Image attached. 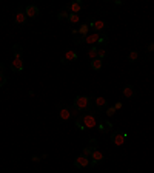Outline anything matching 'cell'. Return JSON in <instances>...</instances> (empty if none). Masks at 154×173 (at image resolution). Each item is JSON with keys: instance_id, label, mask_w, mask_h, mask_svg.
Returning <instances> with one entry per match:
<instances>
[{"instance_id": "30bf717a", "label": "cell", "mask_w": 154, "mask_h": 173, "mask_svg": "<svg viewBox=\"0 0 154 173\" xmlns=\"http://www.w3.org/2000/svg\"><path fill=\"white\" fill-rule=\"evenodd\" d=\"M25 14H26L28 19H34V17H37L38 8L36 6V5H28V6L25 8Z\"/></svg>"}, {"instance_id": "4dcf8cb0", "label": "cell", "mask_w": 154, "mask_h": 173, "mask_svg": "<svg viewBox=\"0 0 154 173\" xmlns=\"http://www.w3.org/2000/svg\"><path fill=\"white\" fill-rule=\"evenodd\" d=\"M6 80H8V79H6V76H3V74H0V88H2V87H5V84H6Z\"/></svg>"}, {"instance_id": "52a82bcc", "label": "cell", "mask_w": 154, "mask_h": 173, "mask_svg": "<svg viewBox=\"0 0 154 173\" xmlns=\"http://www.w3.org/2000/svg\"><path fill=\"white\" fill-rule=\"evenodd\" d=\"M23 68H25V63H23V60L22 57H16L13 62H11V70H13V73H19V71H23Z\"/></svg>"}, {"instance_id": "cb8c5ba5", "label": "cell", "mask_w": 154, "mask_h": 173, "mask_svg": "<svg viewBox=\"0 0 154 173\" xmlns=\"http://www.w3.org/2000/svg\"><path fill=\"white\" fill-rule=\"evenodd\" d=\"M68 17H69V13H66V9H62V11L57 14L59 20H65V19H68Z\"/></svg>"}, {"instance_id": "ac0fdd59", "label": "cell", "mask_w": 154, "mask_h": 173, "mask_svg": "<svg viewBox=\"0 0 154 173\" xmlns=\"http://www.w3.org/2000/svg\"><path fill=\"white\" fill-rule=\"evenodd\" d=\"M108 42H110V39H108V34H105V33H100L97 43H99V45H102V48H105V46L108 45Z\"/></svg>"}, {"instance_id": "8fae6325", "label": "cell", "mask_w": 154, "mask_h": 173, "mask_svg": "<svg viewBox=\"0 0 154 173\" xmlns=\"http://www.w3.org/2000/svg\"><path fill=\"white\" fill-rule=\"evenodd\" d=\"M94 107L97 110H106L108 108V100L105 97H94Z\"/></svg>"}, {"instance_id": "9a60e30c", "label": "cell", "mask_w": 154, "mask_h": 173, "mask_svg": "<svg viewBox=\"0 0 154 173\" xmlns=\"http://www.w3.org/2000/svg\"><path fill=\"white\" fill-rule=\"evenodd\" d=\"M99 36H100V33H93V34H88V36L85 37V43L94 45V43H97V40H99Z\"/></svg>"}, {"instance_id": "ba28073f", "label": "cell", "mask_w": 154, "mask_h": 173, "mask_svg": "<svg viewBox=\"0 0 154 173\" xmlns=\"http://www.w3.org/2000/svg\"><path fill=\"white\" fill-rule=\"evenodd\" d=\"M65 9H66V11H71L73 14H77V13H80V9H82V2H80V0L71 2V3H68V5L65 6Z\"/></svg>"}, {"instance_id": "484cf974", "label": "cell", "mask_w": 154, "mask_h": 173, "mask_svg": "<svg viewBox=\"0 0 154 173\" xmlns=\"http://www.w3.org/2000/svg\"><path fill=\"white\" fill-rule=\"evenodd\" d=\"M116 111H117V110H116L114 107H108V108L105 110V113H106V116H108V117H111V116H114V113H116Z\"/></svg>"}, {"instance_id": "5b68a950", "label": "cell", "mask_w": 154, "mask_h": 173, "mask_svg": "<svg viewBox=\"0 0 154 173\" xmlns=\"http://www.w3.org/2000/svg\"><path fill=\"white\" fill-rule=\"evenodd\" d=\"M14 20H16V25H20V26H23L25 23H26V14H25V8H22L19 6L17 8V11H16V14H14Z\"/></svg>"}, {"instance_id": "7402d4cb", "label": "cell", "mask_w": 154, "mask_h": 173, "mask_svg": "<svg viewBox=\"0 0 154 173\" xmlns=\"http://www.w3.org/2000/svg\"><path fill=\"white\" fill-rule=\"evenodd\" d=\"M137 59H139V51L133 50V51L128 54V62H131V63H133V62H136Z\"/></svg>"}, {"instance_id": "d590c367", "label": "cell", "mask_w": 154, "mask_h": 173, "mask_svg": "<svg viewBox=\"0 0 154 173\" xmlns=\"http://www.w3.org/2000/svg\"><path fill=\"white\" fill-rule=\"evenodd\" d=\"M71 33H73L74 36H77V34H79V30H76V28H73V31H71Z\"/></svg>"}, {"instance_id": "44dd1931", "label": "cell", "mask_w": 154, "mask_h": 173, "mask_svg": "<svg viewBox=\"0 0 154 173\" xmlns=\"http://www.w3.org/2000/svg\"><path fill=\"white\" fill-rule=\"evenodd\" d=\"M88 30H90V25H88V23H83V25H80V28H79V34L83 36V37H86V36H88Z\"/></svg>"}, {"instance_id": "d6a6232c", "label": "cell", "mask_w": 154, "mask_h": 173, "mask_svg": "<svg viewBox=\"0 0 154 173\" xmlns=\"http://www.w3.org/2000/svg\"><path fill=\"white\" fill-rule=\"evenodd\" d=\"M146 50H148L150 53H151V51H154V42H153V43H150V45L146 46Z\"/></svg>"}, {"instance_id": "d6986e66", "label": "cell", "mask_w": 154, "mask_h": 173, "mask_svg": "<svg viewBox=\"0 0 154 173\" xmlns=\"http://www.w3.org/2000/svg\"><path fill=\"white\" fill-rule=\"evenodd\" d=\"M97 56H99V46L93 45V46L88 50V57L91 59V60H94V59H97Z\"/></svg>"}, {"instance_id": "836d02e7", "label": "cell", "mask_w": 154, "mask_h": 173, "mask_svg": "<svg viewBox=\"0 0 154 173\" xmlns=\"http://www.w3.org/2000/svg\"><path fill=\"white\" fill-rule=\"evenodd\" d=\"M3 71H5V65L0 62V74H3Z\"/></svg>"}, {"instance_id": "2e32d148", "label": "cell", "mask_w": 154, "mask_h": 173, "mask_svg": "<svg viewBox=\"0 0 154 173\" xmlns=\"http://www.w3.org/2000/svg\"><path fill=\"white\" fill-rule=\"evenodd\" d=\"M65 59H66V62H74L79 59V54H77L74 50H68L66 53H65Z\"/></svg>"}, {"instance_id": "e0dca14e", "label": "cell", "mask_w": 154, "mask_h": 173, "mask_svg": "<svg viewBox=\"0 0 154 173\" xmlns=\"http://www.w3.org/2000/svg\"><path fill=\"white\" fill-rule=\"evenodd\" d=\"M90 65H91V68H93L94 71H99V70L102 68V65H103V60L97 57V59H94V60H91V62H90Z\"/></svg>"}, {"instance_id": "277c9868", "label": "cell", "mask_w": 154, "mask_h": 173, "mask_svg": "<svg viewBox=\"0 0 154 173\" xmlns=\"http://www.w3.org/2000/svg\"><path fill=\"white\" fill-rule=\"evenodd\" d=\"M97 128H99V132L100 133H103V135H108V133H111L113 132V124L108 121V119H102L99 124H97Z\"/></svg>"}, {"instance_id": "7c38bea8", "label": "cell", "mask_w": 154, "mask_h": 173, "mask_svg": "<svg viewBox=\"0 0 154 173\" xmlns=\"http://www.w3.org/2000/svg\"><path fill=\"white\" fill-rule=\"evenodd\" d=\"M88 25H90V28H94L96 33H100V31L106 26V23H105L103 20H96V22H94V20H90Z\"/></svg>"}, {"instance_id": "3957f363", "label": "cell", "mask_w": 154, "mask_h": 173, "mask_svg": "<svg viewBox=\"0 0 154 173\" xmlns=\"http://www.w3.org/2000/svg\"><path fill=\"white\" fill-rule=\"evenodd\" d=\"M126 138H128V135H126L125 132H122V133H111V136H110L111 142H113L114 145H117V147H122V145L125 144Z\"/></svg>"}, {"instance_id": "e575fe53", "label": "cell", "mask_w": 154, "mask_h": 173, "mask_svg": "<svg viewBox=\"0 0 154 173\" xmlns=\"http://www.w3.org/2000/svg\"><path fill=\"white\" fill-rule=\"evenodd\" d=\"M40 159H42V158H38V156H33V161H34V162H40Z\"/></svg>"}, {"instance_id": "5bb4252c", "label": "cell", "mask_w": 154, "mask_h": 173, "mask_svg": "<svg viewBox=\"0 0 154 173\" xmlns=\"http://www.w3.org/2000/svg\"><path fill=\"white\" fill-rule=\"evenodd\" d=\"M122 95L126 97V99H130V97L134 96V87L131 85V84H128V85H125L123 87V91H122Z\"/></svg>"}, {"instance_id": "9c48e42d", "label": "cell", "mask_w": 154, "mask_h": 173, "mask_svg": "<svg viewBox=\"0 0 154 173\" xmlns=\"http://www.w3.org/2000/svg\"><path fill=\"white\" fill-rule=\"evenodd\" d=\"M105 158H103V154H102V152H99V150H94L93 152V154H91V158H90V165L91 167H94V165H97L99 162H102Z\"/></svg>"}, {"instance_id": "4fadbf2b", "label": "cell", "mask_w": 154, "mask_h": 173, "mask_svg": "<svg viewBox=\"0 0 154 173\" xmlns=\"http://www.w3.org/2000/svg\"><path fill=\"white\" fill-rule=\"evenodd\" d=\"M59 116H60V119H62V121H69V119L73 117L69 107H63V108H60V111H59Z\"/></svg>"}, {"instance_id": "603a6c76", "label": "cell", "mask_w": 154, "mask_h": 173, "mask_svg": "<svg viewBox=\"0 0 154 173\" xmlns=\"http://www.w3.org/2000/svg\"><path fill=\"white\" fill-rule=\"evenodd\" d=\"M79 20H80L79 14H73V13H69V17H68V22H69V23L76 25V23H79Z\"/></svg>"}, {"instance_id": "d4e9b609", "label": "cell", "mask_w": 154, "mask_h": 173, "mask_svg": "<svg viewBox=\"0 0 154 173\" xmlns=\"http://www.w3.org/2000/svg\"><path fill=\"white\" fill-rule=\"evenodd\" d=\"M74 124H76V128H79L80 132H85V130H86V128L83 127V124H82V121H80L79 117H77L76 121H74Z\"/></svg>"}, {"instance_id": "6da1fadb", "label": "cell", "mask_w": 154, "mask_h": 173, "mask_svg": "<svg viewBox=\"0 0 154 173\" xmlns=\"http://www.w3.org/2000/svg\"><path fill=\"white\" fill-rule=\"evenodd\" d=\"M73 105L79 111H90L94 105V96H77Z\"/></svg>"}, {"instance_id": "ffe728a7", "label": "cell", "mask_w": 154, "mask_h": 173, "mask_svg": "<svg viewBox=\"0 0 154 173\" xmlns=\"http://www.w3.org/2000/svg\"><path fill=\"white\" fill-rule=\"evenodd\" d=\"M13 54H14V59L22 57V54H23V48H22V45H19V43L13 45Z\"/></svg>"}, {"instance_id": "7a4b0ae2", "label": "cell", "mask_w": 154, "mask_h": 173, "mask_svg": "<svg viewBox=\"0 0 154 173\" xmlns=\"http://www.w3.org/2000/svg\"><path fill=\"white\" fill-rule=\"evenodd\" d=\"M79 119L82 121V124H83V127H85L86 130H93V128H96L97 124H99L94 113H83V115L79 116Z\"/></svg>"}, {"instance_id": "4316f807", "label": "cell", "mask_w": 154, "mask_h": 173, "mask_svg": "<svg viewBox=\"0 0 154 173\" xmlns=\"http://www.w3.org/2000/svg\"><path fill=\"white\" fill-rule=\"evenodd\" d=\"M93 152H94V150H93L91 147H85V149H83V152H82V154H85V156H88V158H90V156L93 154Z\"/></svg>"}, {"instance_id": "8992f818", "label": "cell", "mask_w": 154, "mask_h": 173, "mask_svg": "<svg viewBox=\"0 0 154 173\" xmlns=\"http://www.w3.org/2000/svg\"><path fill=\"white\" fill-rule=\"evenodd\" d=\"M90 162H91V161H90L88 156L80 154V156H77L76 159H74V167H76V169H83V167H88Z\"/></svg>"}, {"instance_id": "f546056e", "label": "cell", "mask_w": 154, "mask_h": 173, "mask_svg": "<svg viewBox=\"0 0 154 173\" xmlns=\"http://www.w3.org/2000/svg\"><path fill=\"white\" fill-rule=\"evenodd\" d=\"M88 147H91L93 150H97V139H94V138H93V139L90 141V144H88Z\"/></svg>"}, {"instance_id": "83f0119b", "label": "cell", "mask_w": 154, "mask_h": 173, "mask_svg": "<svg viewBox=\"0 0 154 173\" xmlns=\"http://www.w3.org/2000/svg\"><path fill=\"white\" fill-rule=\"evenodd\" d=\"M73 42H74L76 45H80V43H83V42H85V37L79 34V37H74V39H73Z\"/></svg>"}, {"instance_id": "f1b7e54d", "label": "cell", "mask_w": 154, "mask_h": 173, "mask_svg": "<svg viewBox=\"0 0 154 173\" xmlns=\"http://www.w3.org/2000/svg\"><path fill=\"white\" fill-rule=\"evenodd\" d=\"M105 56H106V50H105V48H99V56H97V57L103 60V59H105Z\"/></svg>"}, {"instance_id": "1f68e13d", "label": "cell", "mask_w": 154, "mask_h": 173, "mask_svg": "<svg viewBox=\"0 0 154 173\" xmlns=\"http://www.w3.org/2000/svg\"><path fill=\"white\" fill-rule=\"evenodd\" d=\"M122 107H123V104H122V102H116V104H114V108H116V110H120Z\"/></svg>"}]
</instances>
